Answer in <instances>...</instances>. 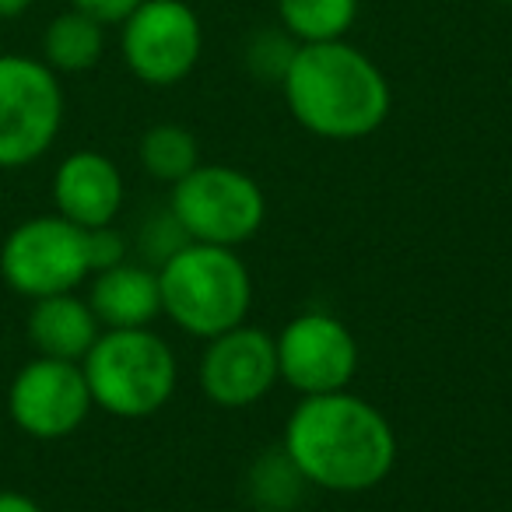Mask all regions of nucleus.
<instances>
[{"mask_svg": "<svg viewBox=\"0 0 512 512\" xmlns=\"http://www.w3.org/2000/svg\"><path fill=\"white\" fill-rule=\"evenodd\" d=\"M281 379L278 341L260 327H232L211 337L200 358V390L218 407H249Z\"/></svg>", "mask_w": 512, "mask_h": 512, "instance_id": "9b49d317", "label": "nucleus"}, {"mask_svg": "<svg viewBox=\"0 0 512 512\" xmlns=\"http://www.w3.org/2000/svg\"><path fill=\"white\" fill-rule=\"evenodd\" d=\"M204 29L183 0H144L123 22V60L144 85H179L197 67Z\"/></svg>", "mask_w": 512, "mask_h": 512, "instance_id": "6e6552de", "label": "nucleus"}, {"mask_svg": "<svg viewBox=\"0 0 512 512\" xmlns=\"http://www.w3.org/2000/svg\"><path fill=\"white\" fill-rule=\"evenodd\" d=\"M306 477L285 453V446L260 456L249 470V498L260 512H295L306 495Z\"/></svg>", "mask_w": 512, "mask_h": 512, "instance_id": "f3484780", "label": "nucleus"}, {"mask_svg": "<svg viewBox=\"0 0 512 512\" xmlns=\"http://www.w3.org/2000/svg\"><path fill=\"white\" fill-rule=\"evenodd\" d=\"M106 25L95 22L85 11H64L46 25L43 36V64L57 74H81L92 71L106 50Z\"/></svg>", "mask_w": 512, "mask_h": 512, "instance_id": "2eb2a0df", "label": "nucleus"}, {"mask_svg": "<svg viewBox=\"0 0 512 512\" xmlns=\"http://www.w3.org/2000/svg\"><path fill=\"white\" fill-rule=\"evenodd\" d=\"M0 512H46L32 495L15 488H0Z\"/></svg>", "mask_w": 512, "mask_h": 512, "instance_id": "5701e85b", "label": "nucleus"}, {"mask_svg": "<svg viewBox=\"0 0 512 512\" xmlns=\"http://www.w3.org/2000/svg\"><path fill=\"white\" fill-rule=\"evenodd\" d=\"M281 88L295 120L327 141L369 137L390 116V85L383 71L344 39L302 43Z\"/></svg>", "mask_w": 512, "mask_h": 512, "instance_id": "f03ea898", "label": "nucleus"}, {"mask_svg": "<svg viewBox=\"0 0 512 512\" xmlns=\"http://www.w3.org/2000/svg\"><path fill=\"white\" fill-rule=\"evenodd\" d=\"M64 123V88L43 60L0 57V169H25L53 148Z\"/></svg>", "mask_w": 512, "mask_h": 512, "instance_id": "423d86ee", "label": "nucleus"}, {"mask_svg": "<svg viewBox=\"0 0 512 512\" xmlns=\"http://www.w3.org/2000/svg\"><path fill=\"white\" fill-rule=\"evenodd\" d=\"M295 57V46H288L281 36H256V43L249 46V67L256 78L281 81Z\"/></svg>", "mask_w": 512, "mask_h": 512, "instance_id": "aec40b11", "label": "nucleus"}, {"mask_svg": "<svg viewBox=\"0 0 512 512\" xmlns=\"http://www.w3.org/2000/svg\"><path fill=\"white\" fill-rule=\"evenodd\" d=\"M162 313L190 337H211L239 327L253 302V281L235 249L186 242L158 267Z\"/></svg>", "mask_w": 512, "mask_h": 512, "instance_id": "7ed1b4c3", "label": "nucleus"}, {"mask_svg": "<svg viewBox=\"0 0 512 512\" xmlns=\"http://www.w3.org/2000/svg\"><path fill=\"white\" fill-rule=\"evenodd\" d=\"M92 390L81 362L36 355L8 386V414L29 439H67L92 414Z\"/></svg>", "mask_w": 512, "mask_h": 512, "instance_id": "1a4fd4ad", "label": "nucleus"}, {"mask_svg": "<svg viewBox=\"0 0 512 512\" xmlns=\"http://www.w3.org/2000/svg\"><path fill=\"white\" fill-rule=\"evenodd\" d=\"M502 4H512V0H502Z\"/></svg>", "mask_w": 512, "mask_h": 512, "instance_id": "393cba45", "label": "nucleus"}, {"mask_svg": "<svg viewBox=\"0 0 512 512\" xmlns=\"http://www.w3.org/2000/svg\"><path fill=\"white\" fill-rule=\"evenodd\" d=\"M92 404L113 418H151L176 393V355L148 327L106 330L81 358Z\"/></svg>", "mask_w": 512, "mask_h": 512, "instance_id": "20e7f679", "label": "nucleus"}, {"mask_svg": "<svg viewBox=\"0 0 512 512\" xmlns=\"http://www.w3.org/2000/svg\"><path fill=\"white\" fill-rule=\"evenodd\" d=\"M123 176L113 158L99 151H74L57 165L53 176V204L57 214L78 228L113 225L123 211Z\"/></svg>", "mask_w": 512, "mask_h": 512, "instance_id": "f8f14e48", "label": "nucleus"}, {"mask_svg": "<svg viewBox=\"0 0 512 512\" xmlns=\"http://www.w3.org/2000/svg\"><path fill=\"white\" fill-rule=\"evenodd\" d=\"M281 446L309 484L327 491L376 488L397 460L390 421L348 390L302 397Z\"/></svg>", "mask_w": 512, "mask_h": 512, "instance_id": "f257e3e1", "label": "nucleus"}, {"mask_svg": "<svg viewBox=\"0 0 512 512\" xmlns=\"http://www.w3.org/2000/svg\"><path fill=\"white\" fill-rule=\"evenodd\" d=\"M92 274L85 228L60 214H39L15 225L0 246V278L22 299L74 292Z\"/></svg>", "mask_w": 512, "mask_h": 512, "instance_id": "0eeeda50", "label": "nucleus"}, {"mask_svg": "<svg viewBox=\"0 0 512 512\" xmlns=\"http://www.w3.org/2000/svg\"><path fill=\"white\" fill-rule=\"evenodd\" d=\"M169 207L190 242L228 249L253 239L267 218L260 183L232 165H197L190 176L172 183Z\"/></svg>", "mask_w": 512, "mask_h": 512, "instance_id": "39448f33", "label": "nucleus"}, {"mask_svg": "<svg viewBox=\"0 0 512 512\" xmlns=\"http://www.w3.org/2000/svg\"><path fill=\"white\" fill-rule=\"evenodd\" d=\"M278 18L302 43H334L355 25L358 0H278Z\"/></svg>", "mask_w": 512, "mask_h": 512, "instance_id": "dca6fc26", "label": "nucleus"}, {"mask_svg": "<svg viewBox=\"0 0 512 512\" xmlns=\"http://www.w3.org/2000/svg\"><path fill=\"white\" fill-rule=\"evenodd\" d=\"M358 369L351 330L330 313H302L278 337V372L302 397L337 393Z\"/></svg>", "mask_w": 512, "mask_h": 512, "instance_id": "9d476101", "label": "nucleus"}, {"mask_svg": "<svg viewBox=\"0 0 512 512\" xmlns=\"http://www.w3.org/2000/svg\"><path fill=\"white\" fill-rule=\"evenodd\" d=\"M32 8V0H0V18H18Z\"/></svg>", "mask_w": 512, "mask_h": 512, "instance_id": "b1692460", "label": "nucleus"}, {"mask_svg": "<svg viewBox=\"0 0 512 512\" xmlns=\"http://www.w3.org/2000/svg\"><path fill=\"white\" fill-rule=\"evenodd\" d=\"M141 165L158 183H179L197 169V137L179 123H158L141 137Z\"/></svg>", "mask_w": 512, "mask_h": 512, "instance_id": "a211bd4d", "label": "nucleus"}, {"mask_svg": "<svg viewBox=\"0 0 512 512\" xmlns=\"http://www.w3.org/2000/svg\"><path fill=\"white\" fill-rule=\"evenodd\" d=\"M137 242H141V256L148 260V264H155V271H158L172 253H179V249L190 242V235H186V228L179 225V218L172 214V207H165V211L151 214V218L144 221L141 239Z\"/></svg>", "mask_w": 512, "mask_h": 512, "instance_id": "6ab92c4d", "label": "nucleus"}, {"mask_svg": "<svg viewBox=\"0 0 512 512\" xmlns=\"http://www.w3.org/2000/svg\"><path fill=\"white\" fill-rule=\"evenodd\" d=\"M85 246H88V267H92V274L109 271V267L127 260V235L116 232L113 225L85 228Z\"/></svg>", "mask_w": 512, "mask_h": 512, "instance_id": "412c9836", "label": "nucleus"}, {"mask_svg": "<svg viewBox=\"0 0 512 512\" xmlns=\"http://www.w3.org/2000/svg\"><path fill=\"white\" fill-rule=\"evenodd\" d=\"M25 330L39 355L64 358V362H81L102 334L88 299H78L74 292L46 295V299L32 302Z\"/></svg>", "mask_w": 512, "mask_h": 512, "instance_id": "4468645a", "label": "nucleus"}, {"mask_svg": "<svg viewBox=\"0 0 512 512\" xmlns=\"http://www.w3.org/2000/svg\"><path fill=\"white\" fill-rule=\"evenodd\" d=\"M144 0H74V8L92 15L102 25H123Z\"/></svg>", "mask_w": 512, "mask_h": 512, "instance_id": "4be33fe9", "label": "nucleus"}, {"mask_svg": "<svg viewBox=\"0 0 512 512\" xmlns=\"http://www.w3.org/2000/svg\"><path fill=\"white\" fill-rule=\"evenodd\" d=\"M99 327L106 330H137L148 327L162 313V292H158V271L144 264H116L99 271L88 292Z\"/></svg>", "mask_w": 512, "mask_h": 512, "instance_id": "ddd939ff", "label": "nucleus"}]
</instances>
